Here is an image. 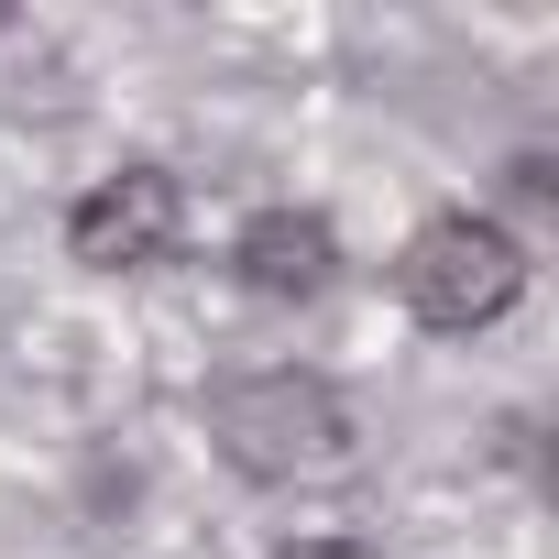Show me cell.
<instances>
[{
    "instance_id": "cell-1",
    "label": "cell",
    "mask_w": 559,
    "mask_h": 559,
    "mask_svg": "<svg viewBox=\"0 0 559 559\" xmlns=\"http://www.w3.org/2000/svg\"><path fill=\"white\" fill-rule=\"evenodd\" d=\"M209 450L263 483V493H286V483H341L362 428H352V395L308 362H263V373H230L209 395Z\"/></svg>"
},
{
    "instance_id": "cell-6",
    "label": "cell",
    "mask_w": 559,
    "mask_h": 559,
    "mask_svg": "<svg viewBox=\"0 0 559 559\" xmlns=\"http://www.w3.org/2000/svg\"><path fill=\"white\" fill-rule=\"evenodd\" d=\"M515 198L548 209V198H559V165H548V154H515Z\"/></svg>"
},
{
    "instance_id": "cell-4",
    "label": "cell",
    "mask_w": 559,
    "mask_h": 559,
    "mask_svg": "<svg viewBox=\"0 0 559 559\" xmlns=\"http://www.w3.org/2000/svg\"><path fill=\"white\" fill-rule=\"evenodd\" d=\"M230 286L241 297H263V308H319L330 286H341V230L319 219V209H252L241 230H230Z\"/></svg>"
},
{
    "instance_id": "cell-3",
    "label": "cell",
    "mask_w": 559,
    "mask_h": 559,
    "mask_svg": "<svg viewBox=\"0 0 559 559\" xmlns=\"http://www.w3.org/2000/svg\"><path fill=\"white\" fill-rule=\"evenodd\" d=\"M187 241V187L165 165H121L67 209V263L78 274H154Z\"/></svg>"
},
{
    "instance_id": "cell-5",
    "label": "cell",
    "mask_w": 559,
    "mask_h": 559,
    "mask_svg": "<svg viewBox=\"0 0 559 559\" xmlns=\"http://www.w3.org/2000/svg\"><path fill=\"white\" fill-rule=\"evenodd\" d=\"M274 559H384V548H373V537H286Z\"/></svg>"
},
{
    "instance_id": "cell-2",
    "label": "cell",
    "mask_w": 559,
    "mask_h": 559,
    "mask_svg": "<svg viewBox=\"0 0 559 559\" xmlns=\"http://www.w3.org/2000/svg\"><path fill=\"white\" fill-rule=\"evenodd\" d=\"M526 241L493 219V209H428L417 230H406V252H395V297H406V319L428 330V341H472V330H493V319H515V297H526Z\"/></svg>"
}]
</instances>
